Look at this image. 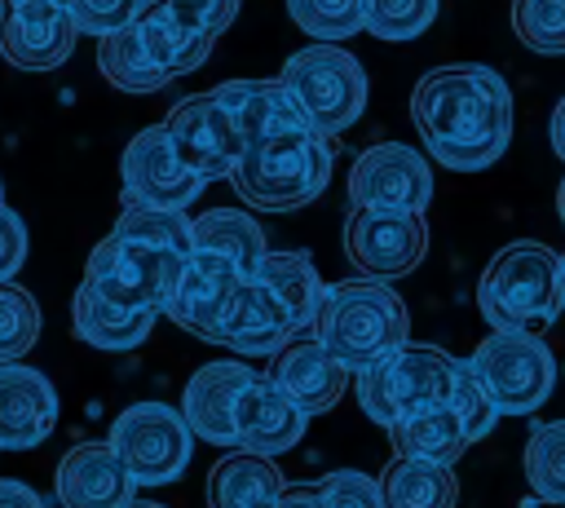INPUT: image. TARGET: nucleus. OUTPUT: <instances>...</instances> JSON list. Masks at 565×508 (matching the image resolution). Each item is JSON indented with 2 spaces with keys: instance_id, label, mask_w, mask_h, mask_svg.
Listing matches in <instances>:
<instances>
[{
  "instance_id": "412c9836",
  "label": "nucleus",
  "mask_w": 565,
  "mask_h": 508,
  "mask_svg": "<svg viewBox=\"0 0 565 508\" xmlns=\"http://www.w3.org/2000/svg\"><path fill=\"white\" fill-rule=\"evenodd\" d=\"M57 424V393L35 367H0V451L40 446Z\"/></svg>"
},
{
  "instance_id": "20e7f679",
  "label": "nucleus",
  "mask_w": 565,
  "mask_h": 508,
  "mask_svg": "<svg viewBox=\"0 0 565 508\" xmlns=\"http://www.w3.org/2000/svg\"><path fill=\"white\" fill-rule=\"evenodd\" d=\"M331 141L318 137L313 128L300 133H282V137H265L243 146L238 163L230 168V181L238 190V199H247V208L260 212H291L313 203L327 181H331Z\"/></svg>"
},
{
  "instance_id": "2eb2a0df",
  "label": "nucleus",
  "mask_w": 565,
  "mask_h": 508,
  "mask_svg": "<svg viewBox=\"0 0 565 508\" xmlns=\"http://www.w3.org/2000/svg\"><path fill=\"white\" fill-rule=\"evenodd\" d=\"M247 278L230 265V261H221V256H207V252H190L185 256V274H181V283H177V296H172V305L163 309L181 331H190V336H199V340H221V318H225V309H230V300H234V292L243 287Z\"/></svg>"
},
{
  "instance_id": "bb28decb",
  "label": "nucleus",
  "mask_w": 565,
  "mask_h": 508,
  "mask_svg": "<svg viewBox=\"0 0 565 508\" xmlns=\"http://www.w3.org/2000/svg\"><path fill=\"white\" fill-rule=\"evenodd\" d=\"M388 437H393V451L402 459H424V464H441V468H450L468 451V437H463L450 406L411 411L397 424H388Z\"/></svg>"
},
{
  "instance_id": "4be33fe9",
  "label": "nucleus",
  "mask_w": 565,
  "mask_h": 508,
  "mask_svg": "<svg viewBox=\"0 0 565 508\" xmlns=\"http://www.w3.org/2000/svg\"><path fill=\"white\" fill-rule=\"evenodd\" d=\"M252 283L269 300V309H274V318L282 322L287 336H305L313 327V314H318V300H322L327 283L318 278L309 252H265Z\"/></svg>"
},
{
  "instance_id": "aec40b11",
  "label": "nucleus",
  "mask_w": 565,
  "mask_h": 508,
  "mask_svg": "<svg viewBox=\"0 0 565 508\" xmlns=\"http://www.w3.org/2000/svg\"><path fill=\"white\" fill-rule=\"evenodd\" d=\"M212 97L225 106L243 146L309 128V119L300 115V106L282 88V80H225V84L212 88Z\"/></svg>"
},
{
  "instance_id": "de8ad7c7",
  "label": "nucleus",
  "mask_w": 565,
  "mask_h": 508,
  "mask_svg": "<svg viewBox=\"0 0 565 508\" xmlns=\"http://www.w3.org/2000/svg\"><path fill=\"white\" fill-rule=\"evenodd\" d=\"M556 212H561V225H565V177H561V186H556Z\"/></svg>"
},
{
  "instance_id": "2f4dec72",
  "label": "nucleus",
  "mask_w": 565,
  "mask_h": 508,
  "mask_svg": "<svg viewBox=\"0 0 565 508\" xmlns=\"http://www.w3.org/2000/svg\"><path fill=\"white\" fill-rule=\"evenodd\" d=\"M525 481L539 499L565 504V420L534 424L525 437Z\"/></svg>"
},
{
  "instance_id": "393cba45",
  "label": "nucleus",
  "mask_w": 565,
  "mask_h": 508,
  "mask_svg": "<svg viewBox=\"0 0 565 508\" xmlns=\"http://www.w3.org/2000/svg\"><path fill=\"white\" fill-rule=\"evenodd\" d=\"M190 252H207L230 261L243 278H252L265 261V230L243 208H212L190 221Z\"/></svg>"
},
{
  "instance_id": "ddd939ff",
  "label": "nucleus",
  "mask_w": 565,
  "mask_h": 508,
  "mask_svg": "<svg viewBox=\"0 0 565 508\" xmlns=\"http://www.w3.org/2000/svg\"><path fill=\"white\" fill-rule=\"evenodd\" d=\"M163 133L172 141V150L185 159V168L203 181H216V177H230V168L238 163L243 155V141L225 115V106L207 93H190L181 97L168 119H163Z\"/></svg>"
},
{
  "instance_id": "f03ea898",
  "label": "nucleus",
  "mask_w": 565,
  "mask_h": 508,
  "mask_svg": "<svg viewBox=\"0 0 565 508\" xmlns=\"http://www.w3.org/2000/svg\"><path fill=\"white\" fill-rule=\"evenodd\" d=\"M309 336L349 371H366L411 340L406 300L380 278H340L322 292Z\"/></svg>"
},
{
  "instance_id": "8fccbe9b",
  "label": "nucleus",
  "mask_w": 565,
  "mask_h": 508,
  "mask_svg": "<svg viewBox=\"0 0 565 508\" xmlns=\"http://www.w3.org/2000/svg\"><path fill=\"white\" fill-rule=\"evenodd\" d=\"M4 4H22V0H0V9H4ZM62 4H66V0H62Z\"/></svg>"
},
{
  "instance_id": "e433bc0d",
  "label": "nucleus",
  "mask_w": 565,
  "mask_h": 508,
  "mask_svg": "<svg viewBox=\"0 0 565 508\" xmlns=\"http://www.w3.org/2000/svg\"><path fill=\"white\" fill-rule=\"evenodd\" d=\"M450 411H455V420H459V428H463L468 446H472V442H481V437L494 428V420H499V411H494L490 393L481 389V380L472 375V367H468V362H463V367H459V375H455Z\"/></svg>"
},
{
  "instance_id": "f3484780",
  "label": "nucleus",
  "mask_w": 565,
  "mask_h": 508,
  "mask_svg": "<svg viewBox=\"0 0 565 508\" xmlns=\"http://www.w3.org/2000/svg\"><path fill=\"white\" fill-rule=\"evenodd\" d=\"M252 367L247 362H207L185 380L181 393V420L190 424L194 437L212 442V446H238L234 437V411L243 389L252 384Z\"/></svg>"
},
{
  "instance_id": "7c9ffc66",
  "label": "nucleus",
  "mask_w": 565,
  "mask_h": 508,
  "mask_svg": "<svg viewBox=\"0 0 565 508\" xmlns=\"http://www.w3.org/2000/svg\"><path fill=\"white\" fill-rule=\"evenodd\" d=\"M128 243L154 247V252H177L190 256V216L185 212H168V208H132L124 203V212L115 216V230Z\"/></svg>"
},
{
  "instance_id": "ea45409f",
  "label": "nucleus",
  "mask_w": 565,
  "mask_h": 508,
  "mask_svg": "<svg viewBox=\"0 0 565 508\" xmlns=\"http://www.w3.org/2000/svg\"><path fill=\"white\" fill-rule=\"evenodd\" d=\"M185 27H194L199 35L216 40L234 18H238V0H163Z\"/></svg>"
},
{
  "instance_id": "423d86ee",
  "label": "nucleus",
  "mask_w": 565,
  "mask_h": 508,
  "mask_svg": "<svg viewBox=\"0 0 565 508\" xmlns=\"http://www.w3.org/2000/svg\"><path fill=\"white\" fill-rule=\"evenodd\" d=\"M282 88L318 137H335L366 110V71L340 44H309L282 62Z\"/></svg>"
},
{
  "instance_id": "473e14b6",
  "label": "nucleus",
  "mask_w": 565,
  "mask_h": 508,
  "mask_svg": "<svg viewBox=\"0 0 565 508\" xmlns=\"http://www.w3.org/2000/svg\"><path fill=\"white\" fill-rule=\"evenodd\" d=\"M441 0H362V31L375 40H415L437 22Z\"/></svg>"
},
{
  "instance_id": "603ef678",
  "label": "nucleus",
  "mask_w": 565,
  "mask_h": 508,
  "mask_svg": "<svg viewBox=\"0 0 565 508\" xmlns=\"http://www.w3.org/2000/svg\"><path fill=\"white\" fill-rule=\"evenodd\" d=\"M0 203H4V186H0Z\"/></svg>"
},
{
  "instance_id": "c03bdc74",
  "label": "nucleus",
  "mask_w": 565,
  "mask_h": 508,
  "mask_svg": "<svg viewBox=\"0 0 565 508\" xmlns=\"http://www.w3.org/2000/svg\"><path fill=\"white\" fill-rule=\"evenodd\" d=\"M547 133H552V150H556V159L565 163V97L556 102V110H552V124H547Z\"/></svg>"
},
{
  "instance_id": "a18cd8bd",
  "label": "nucleus",
  "mask_w": 565,
  "mask_h": 508,
  "mask_svg": "<svg viewBox=\"0 0 565 508\" xmlns=\"http://www.w3.org/2000/svg\"><path fill=\"white\" fill-rule=\"evenodd\" d=\"M521 508H565L561 499H539V495H530V499H521Z\"/></svg>"
},
{
  "instance_id": "6ab92c4d",
  "label": "nucleus",
  "mask_w": 565,
  "mask_h": 508,
  "mask_svg": "<svg viewBox=\"0 0 565 508\" xmlns=\"http://www.w3.org/2000/svg\"><path fill=\"white\" fill-rule=\"evenodd\" d=\"M269 380L305 411V415H322L331 411L344 389H349V371L313 340V336H291L269 367Z\"/></svg>"
},
{
  "instance_id": "0eeeda50",
  "label": "nucleus",
  "mask_w": 565,
  "mask_h": 508,
  "mask_svg": "<svg viewBox=\"0 0 565 508\" xmlns=\"http://www.w3.org/2000/svg\"><path fill=\"white\" fill-rule=\"evenodd\" d=\"M472 375L490 393L499 415H530L547 402L556 384V358L543 336H521V331H490L472 358Z\"/></svg>"
},
{
  "instance_id": "c9c22d12",
  "label": "nucleus",
  "mask_w": 565,
  "mask_h": 508,
  "mask_svg": "<svg viewBox=\"0 0 565 508\" xmlns=\"http://www.w3.org/2000/svg\"><path fill=\"white\" fill-rule=\"evenodd\" d=\"M287 13L318 44H335L362 31V0H287Z\"/></svg>"
},
{
  "instance_id": "37998d69",
  "label": "nucleus",
  "mask_w": 565,
  "mask_h": 508,
  "mask_svg": "<svg viewBox=\"0 0 565 508\" xmlns=\"http://www.w3.org/2000/svg\"><path fill=\"white\" fill-rule=\"evenodd\" d=\"M274 508H327V499H322V490H318V486L296 481V486H282V495H278V504H274Z\"/></svg>"
},
{
  "instance_id": "39448f33",
  "label": "nucleus",
  "mask_w": 565,
  "mask_h": 508,
  "mask_svg": "<svg viewBox=\"0 0 565 508\" xmlns=\"http://www.w3.org/2000/svg\"><path fill=\"white\" fill-rule=\"evenodd\" d=\"M459 358L437 349V345H415L406 340L402 349H393L388 358H380L375 367L353 375L358 389V406L375 420V424H397L411 411H428V406H450L455 393V375H459Z\"/></svg>"
},
{
  "instance_id": "a211bd4d",
  "label": "nucleus",
  "mask_w": 565,
  "mask_h": 508,
  "mask_svg": "<svg viewBox=\"0 0 565 508\" xmlns=\"http://www.w3.org/2000/svg\"><path fill=\"white\" fill-rule=\"evenodd\" d=\"M305 424H309V415L269 375H252V384L243 389L238 411H234L238 451H252V455H269L274 459V455L291 451L305 437Z\"/></svg>"
},
{
  "instance_id": "09e8293b",
  "label": "nucleus",
  "mask_w": 565,
  "mask_h": 508,
  "mask_svg": "<svg viewBox=\"0 0 565 508\" xmlns=\"http://www.w3.org/2000/svg\"><path fill=\"white\" fill-rule=\"evenodd\" d=\"M124 508H163V504H154V499H137V495H132Z\"/></svg>"
},
{
  "instance_id": "49530a36",
  "label": "nucleus",
  "mask_w": 565,
  "mask_h": 508,
  "mask_svg": "<svg viewBox=\"0 0 565 508\" xmlns=\"http://www.w3.org/2000/svg\"><path fill=\"white\" fill-rule=\"evenodd\" d=\"M556 292H561V314H565V252H561V269H556Z\"/></svg>"
},
{
  "instance_id": "72a5a7b5",
  "label": "nucleus",
  "mask_w": 565,
  "mask_h": 508,
  "mask_svg": "<svg viewBox=\"0 0 565 508\" xmlns=\"http://www.w3.org/2000/svg\"><path fill=\"white\" fill-rule=\"evenodd\" d=\"M512 31L530 53H565V0H512Z\"/></svg>"
},
{
  "instance_id": "a19ab883",
  "label": "nucleus",
  "mask_w": 565,
  "mask_h": 508,
  "mask_svg": "<svg viewBox=\"0 0 565 508\" xmlns=\"http://www.w3.org/2000/svg\"><path fill=\"white\" fill-rule=\"evenodd\" d=\"M26 261V225L13 208L0 203V283H9Z\"/></svg>"
},
{
  "instance_id": "f704fd0d",
  "label": "nucleus",
  "mask_w": 565,
  "mask_h": 508,
  "mask_svg": "<svg viewBox=\"0 0 565 508\" xmlns=\"http://www.w3.org/2000/svg\"><path fill=\"white\" fill-rule=\"evenodd\" d=\"M40 336V305L26 287L0 283V367L18 362Z\"/></svg>"
},
{
  "instance_id": "7ed1b4c3",
  "label": "nucleus",
  "mask_w": 565,
  "mask_h": 508,
  "mask_svg": "<svg viewBox=\"0 0 565 508\" xmlns=\"http://www.w3.org/2000/svg\"><path fill=\"white\" fill-rule=\"evenodd\" d=\"M561 252L534 239H516L494 252L477 283V309L490 322V331H521L543 336L561 318V292H556Z\"/></svg>"
},
{
  "instance_id": "3c124183",
  "label": "nucleus",
  "mask_w": 565,
  "mask_h": 508,
  "mask_svg": "<svg viewBox=\"0 0 565 508\" xmlns=\"http://www.w3.org/2000/svg\"><path fill=\"white\" fill-rule=\"evenodd\" d=\"M150 4H159V0H141V9H150Z\"/></svg>"
},
{
  "instance_id": "b1692460",
  "label": "nucleus",
  "mask_w": 565,
  "mask_h": 508,
  "mask_svg": "<svg viewBox=\"0 0 565 508\" xmlns=\"http://www.w3.org/2000/svg\"><path fill=\"white\" fill-rule=\"evenodd\" d=\"M282 486L287 481L269 455L230 451L207 473V508H274Z\"/></svg>"
},
{
  "instance_id": "c85d7f7f",
  "label": "nucleus",
  "mask_w": 565,
  "mask_h": 508,
  "mask_svg": "<svg viewBox=\"0 0 565 508\" xmlns=\"http://www.w3.org/2000/svg\"><path fill=\"white\" fill-rule=\"evenodd\" d=\"M287 340H291V336H287L282 322L274 318L269 300H265V296L256 292V283L247 278V283L234 292V300H230V309H225V318H221V340H216V345H230L234 353L260 358V353H278Z\"/></svg>"
},
{
  "instance_id": "4c0bfd02",
  "label": "nucleus",
  "mask_w": 565,
  "mask_h": 508,
  "mask_svg": "<svg viewBox=\"0 0 565 508\" xmlns=\"http://www.w3.org/2000/svg\"><path fill=\"white\" fill-rule=\"evenodd\" d=\"M66 13L79 35H115L141 18V0H66Z\"/></svg>"
},
{
  "instance_id": "c756f323",
  "label": "nucleus",
  "mask_w": 565,
  "mask_h": 508,
  "mask_svg": "<svg viewBox=\"0 0 565 508\" xmlns=\"http://www.w3.org/2000/svg\"><path fill=\"white\" fill-rule=\"evenodd\" d=\"M97 71L106 75V84H115L119 93H159L163 84H172L146 53L141 35H137V22L97 40Z\"/></svg>"
},
{
  "instance_id": "5701e85b",
  "label": "nucleus",
  "mask_w": 565,
  "mask_h": 508,
  "mask_svg": "<svg viewBox=\"0 0 565 508\" xmlns=\"http://www.w3.org/2000/svg\"><path fill=\"white\" fill-rule=\"evenodd\" d=\"M159 314L150 309H132V305H119L93 287H75V300H71V327L84 345L93 349H106V353H124V349H137L150 327H154Z\"/></svg>"
},
{
  "instance_id": "6e6552de",
  "label": "nucleus",
  "mask_w": 565,
  "mask_h": 508,
  "mask_svg": "<svg viewBox=\"0 0 565 508\" xmlns=\"http://www.w3.org/2000/svg\"><path fill=\"white\" fill-rule=\"evenodd\" d=\"M185 274V256L177 252H154V247H141V243H128L119 234H106L93 252H88V265H84V287L119 300V305H132V309H150V314H163L177 296V283Z\"/></svg>"
},
{
  "instance_id": "cd10ccee",
  "label": "nucleus",
  "mask_w": 565,
  "mask_h": 508,
  "mask_svg": "<svg viewBox=\"0 0 565 508\" xmlns=\"http://www.w3.org/2000/svg\"><path fill=\"white\" fill-rule=\"evenodd\" d=\"M375 481H380L384 508H455L459 504V481L441 464L393 455Z\"/></svg>"
},
{
  "instance_id": "dca6fc26",
  "label": "nucleus",
  "mask_w": 565,
  "mask_h": 508,
  "mask_svg": "<svg viewBox=\"0 0 565 508\" xmlns=\"http://www.w3.org/2000/svg\"><path fill=\"white\" fill-rule=\"evenodd\" d=\"M53 490L62 508H124L137 481L110 442H79L57 459Z\"/></svg>"
},
{
  "instance_id": "f8f14e48",
  "label": "nucleus",
  "mask_w": 565,
  "mask_h": 508,
  "mask_svg": "<svg viewBox=\"0 0 565 508\" xmlns=\"http://www.w3.org/2000/svg\"><path fill=\"white\" fill-rule=\"evenodd\" d=\"M119 177H124V203H132V208H168V212H185L203 194V186H207L172 150L163 124L141 128L124 146Z\"/></svg>"
},
{
  "instance_id": "9b49d317",
  "label": "nucleus",
  "mask_w": 565,
  "mask_h": 508,
  "mask_svg": "<svg viewBox=\"0 0 565 508\" xmlns=\"http://www.w3.org/2000/svg\"><path fill=\"white\" fill-rule=\"evenodd\" d=\"M349 199L375 212H424L433 199V168L415 146L375 141L349 168Z\"/></svg>"
},
{
  "instance_id": "9d476101",
  "label": "nucleus",
  "mask_w": 565,
  "mask_h": 508,
  "mask_svg": "<svg viewBox=\"0 0 565 508\" xmlns=\"http://www.w3.org/2000/svg\"><path fill=\"white\" fill-rule=\"evenodd\" d=\"M344 256L362 269V278H402L428 256V221L424 212L353 208L344 221Z\"/></svg>"
},
{
  "instance_id": "f257e3e1",
  "label": "nucleus",
  "mask_w": 565,
  "mask_h": 508,
  "mask_svg": "<svg viewBox=\"0 0 565 508\" xmlns=\"http://www.w3.org/2000/svg\"><path fill=\"white\" fill-rule=\"evenodd\" d=\"M411 124L441 168L481 172L512 141V93L490 66H437L411 93Z\"/></svg>"
},
{
  "instance_id": "a878e982",
  "label": "nucleus",
  "mask_w": 565,
  "mask_h": 508,
  "mask_svg": "<svg viewBox=\"0 0 565 508\" xmlns=\"http://www.w3.org/2000/svg\"><path fill=\"white\" fill-rule=\"evenodd\" d=\"M137 35H141V44H146L150 62H154L168 80L199 71V66L207 62L212 44H216V40L199 35L194 27H185V22H181L163 0H159V4H150V9H141V18H137Z\"/></svg>"
},
{
  "instance_id": "79ce46f5",
  "label": "nucleus",
  "mask_w": 565,
  "mask_h": 508,
  "mask_svg": "<svg viewBox=\"0 0 565 508\" xmlns=\"http://www.w3.org/2000/svg\"><path fill=\"white\" fill-rule=\"evenodd\" d=\"M0 508H44V499L35 495V486L18 477H0Z\"/></svg>"
},
{
  "instance_id": "1a4fd4ad",
  "label": "nucleus",
  "mask_w": 565,
  "mask_h": 508,
  "mask_svg": "<svg viewBox=\"0 0 565 508\" xmlns=\"http://www.w3.org/2000/svg\"><path fill=\"white\" fill-rule=\"evenodd\" d=\"M106 442L115 446V455L124 459L132 481H141V486L177 481L185 473V464H190V451H194L190 424L168 402H132V406H124L115 415Z\"/></svg>"
},
{
  "instance_id": "4468645a",
  "label": "nucleus",
  "mask_w": 565,
  "mask_h": 508,
  "mask_svg": "<svg viewBox=\"0 0 565 508\" xmlns=\"http://www.w3.org/2000/svg\"><path fill=\"white\" fill-rule=\"evenodd\" d=\"M75 22L62 0H22L0 9V57L18 71H53L75 49Z\"/></svg>"
},
{
  "instance_id": "58836bf2",
  "label": "nucleus",
  "mask_w": 565,
  "mask_h": 508,
  "mask_svg": "<svg viewBox=\"0 0 565 508\" xmlns=\"http://www.w3.org/2000/svg\"><path fill=\"white\" fill-rule=\"evenodd\" d=\"M318 490H322L327 508H384L380 481L366 477V473H358V468H335V473H327V477L318 481Z\"/></svg>"
}]
</instances>
